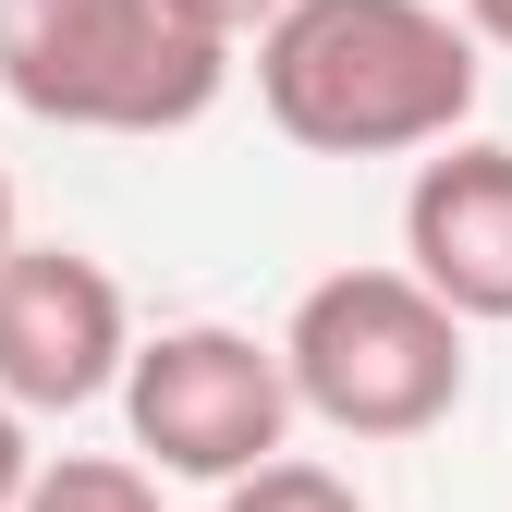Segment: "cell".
<instances>
[{
    "instance_id": "6da1fadb",
    "label": "cell",
    "mask_w": 512,
    "mask_h": 512,
    "mask_svg": "<svg viewBox=\"0 0 512 512\" xmlns=\"http://www.w3.org/2000/svg\"><path fill=\"white\" fill-rule=\"evenodd\" d=\"M476 86V37L439 0H293L256 37V110L317 159L452 147Z\"/></svg>"
},
{
    "instance_id": "7a4b0ae2",
    "label": "cell",
    "mask_w": 512,
    "mask_h": 512,
    "mask_svg": "<svg viewBox=\"0 0 512 512\" xmlns=\"http://www.w3.org/2000/svg\"><path fill=\"white\" fill-rule=\"evenodd\" d=\"M0 86L61 135H183L232 86V49L171 0H0Z\"/></svg>"
},
{
    "instance_id": "3957f363",
    "label": "cell",
    "mask_w": 512,
    "mask_h": 512,
    "mask_svg": "<svg viewBox=\"0 0 512 512\" xmlns=\"http://www.w3.org/2000/svg\"><path fill=\"white\" fill-rule=\"evenodd\" d=\"M281 366H293V403L317 427L427 439L464 403V317L415 269H330V281H305L293 330H281Z\"/></svg>"
},
{
    "instance_id": "277c9868",
    "label": "cell",
    "mask_w": 512,
    "mask_h": 512,
    "mask_svg": "<svg viewBox=\"0 0 512 512\" xmlns=\"http://www.w3.org/2000/svg\"><path fill=\"white\" fill-rule=\"evenodd\" d=\"M122 415H135V452H159V476L244 488L256 464H281V439H293L305 403H293L281 342L196 317V330L135 342V366H122Z\"/></svg>"
},
{
    "instance_id": "5b68a950",
    "label": "cell",
    "mask_w": 512,
    "mask_h": 512,
    "mask_svg": "<svg viewBox=\"0 0 512 512\" xmlns=\"http://www.w3.org/2000/svg\"><path fill=\"white\" fill-rule=\"evenodd\" d=\"M122 366H135V317H122V281L86 244L0 256V403L13 415H74L122 391Z\"/></svg>"
},
{
    "instance_id": "8992f818",
    "label": "cell",
    "mask_w": 512,
    "mask_h": 512,
    "mask_svg": "<svg viewBox=\"0 0 512 512\" xmlns=\"http://www.w3.org/2000/svg\"><path fill=\"white\" fill-rule=\"evenodd\" d=\"M403 269L476 330V317H512V147H439L403 196Z\"/></svg>"
},
{
    "instance_id": "52a82bcc",
    "label": "cell",
    "mask_w": 512,
    "mask_h": 512,
    "mask_svg": "<svg viewBox=\"0 0 512 512\" xmlns=\"http://www.w3.org/2000/svg\"><path fill=\"white\" fill-rule=\"evenodd\" d=\"M25 512H171V500H159V476H147V464H110V452H61V464H37Z\"/></svg>"
},
{
    "instance_id": "ba28073f",
    "label": "cell",
    "mask_w": 512,
    "mask_h": 512,
    "mask_svg": "<svg viewBox=\"0 0 512 512\" xmlns=\"http://www.w3.org/2000/svg\"><path fill=\"white\" fill-rule=\"evenodd\" d=\"M220 512H366L330 464H305V452H281V464H256L244 488H220Z\"/></svg>"
},
{
    "instance_id": "9c48e42d",
    "label": "cell",
    "mask_w": 512,
    "mask_h": 512,
    "mask_svg": "<svg viewBox=\"0 0 512 512\" xmlns=\"http://www.w3.org/2000/svg\"><path fill=\"white\" fill-rule=\"evenodd\" d=\"M171 13H183V25H208V37L232 49V37H269V25L293 13V0H171Z\"/></svg>"
},
{
    "instance_id": "30bf717a",
    "label": "cell",
    "mask_w": 512,
    "mask_h": 512,
    "mask_svg": "<svg viewBox=\"0 0 512 512\" xmlns=\"http://www.w3.org/2000/svg\"><path fill=\"white\" fill-rule=\"evenodd\" d=\"M25 488H37V452H25V415L0 403V512H25Z\"/></svg>"
},
{
    "instance_id": "8fae6325",
    "label": "cell",
    "mask_w": 512,
    "mask_h": 512,
    "mask_svg": "<svg viewBox=\"0 0 512 512\" xmlns=\"http://www.w3.org/2000/svg\"><path fill=\"white\" fill-rule=\"evenodd\" d=\"M464 37H488V49H512V0H464Z\"/></svg>"
},
{
    "instance_id": "7c38bea8",
    "label": "cell",
    "mask_w": 512,
    "mask_h": 512,
    "mask_svg": "<svg viewBox=\"0 0 512 512\" xmlns=\"http://www.w3.org/2000/svg\"><path fill=\"white\" fill-rule=\"evenodd\" d=\"M0 256H13V171H0Z\"/></svg>"
}]
</instances>
